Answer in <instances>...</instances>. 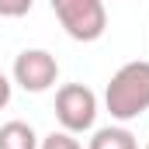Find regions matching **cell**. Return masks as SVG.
<instances>
[{
	"instance_id": "6da1fadb",
	"label": "cell",
	"mask_w": 149,
	"mask_h": 149,
	"mask_svg": "<svg viewBox=\"0 0 149 149\" xmlns=\"http://www.w3.org/2000/svg\"><path fill=\"white\" fill-rule=\"evenodd\" d=\"M104 104H108V114L114 121H132L142 111H149V63L146 59L125 63L108 80Z\"/></svg>"
},
{
	"instance_id": "7a4b0ae2",
	"label": "cell",
	"mask_w": 149,
	"mask_h": 149,
	"mask_svg": "<svg viewBox=\"0 0 149 149\" xmlns=\"http://www.w3.org/2000/svg\"><path fill=\"white\" fill-rule=\"evenodd\" d=\"M63 31L73 42H97L108 28L104 0H49Z\"/></svg>"
},
{
	"instance_id": "3957f363",
	"label": "cell",
	"mask_w": 149,
	"mask_h": 149,
	"mask_svg": "<svg viewBox=\"0 0 149 149\" xmlns=\"http://www.w3.org/2000/svg\"><path fill=\"white\" fill-rule=\"evenodd\" d=\"M56 121L66 132H87L97 121V97L87 83H63L56 90Z\"/></svg>"
},
{
	"instance_id": "277c9868",
	"label": "cell",
	"mask_w": 149,
	"mask_h": 149,
	"mask_svg": "<svg viewBox=\"0 0 149 149\" xmlns=\"http://www.w3.org/2000/svg\"><path fill=\"white\" fill-rule=\"evenodd\" d=\"M59 80V63L45 49H24L14 59V83L28 94H45Z\"/></svg>"
},
{
	"instance_id": "5b68a950",
	"label": "cell",
	"mask_w": 149,
	"mask_h": 149,
	"mask_svg": "<svg viewBox=\"0 0 149 149\" xmlns=\"http://www.w3.org/2000/svg\"><path fill=\"white\" fill-rule=\"evenodd\" d=\"M0 149H38V135L28 121L0 125Z\"/></svg>"
},
{
	"instance_id": "8992f818",
	"label": "cell",
	"mask_w": 149,
	"mask_h": 149,
	"mask_svg": "<svg viewBox=\"0 0 149 149\" xmlns=\"http://www.w3.org/2000/svg\"><path fill=\"white\" fill-rule=\"evenodd\" d=\"M87 149H139V139L128 128H121V125H108V128L94 132V139H90Z\"/></svg>"
},
{
	"instance_id": "52a82bcc",
	"label": "cell",
	"mask_w": 149,
	"mask_h": 149,
	"mask_svg": "<svg viewBox=\"0 0 149 149\" xmlns=\"http://www.w3.org/2000/svg\"><path fill=\"white\" fill-rule=\"evenodd\" d=\"M38 149H80V142L73 139V132H49L42 142H38Z\"/></svg>"
},
{
	"instance_id": "ba28073f",
	"label": "cell",
	"mask_w": 149,
	"mask_h": 149,
	"mask_svg": "<svg viewBox=\"0 0 149 149\" xmlns=\"http://www.w3.org/2000/svg\"><path fill=\"white\" fill-rule=\"evenodd\" d=\"M35 0H0V17H24Z\"/></svg>"
},
{
	"instance_id": "9c48e42d",
	"label": "cell",
	"mask_w": 149,
	"mask_h": 149,
	"mask_svg": "<svg viewBox=\"0 0 149 149\" xmlns=\"http://www.w3.org/2000/svg\"><path fill=\"white\" fill-rule=\"evenodd\" d=\"M10 104V80H7V73L0 70V111Z\"/></svg>"
},
{
	"instance_id": "30bf717a",
	"label": "cell",
	"mask_w": 149,
	"mask_h": 149,
	"mask_svg": "<svg viewBox=\"0 0 149 149\" xmlns=\"http://www.w3.org/2000/svg\"><path fill=\"white\" fill-rule=\"evenodd\" d=\"M146 149H149V142H146Z\"/></svg>"
}]
</instances>
